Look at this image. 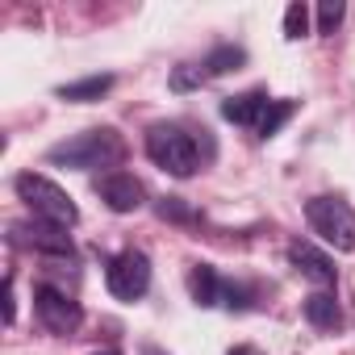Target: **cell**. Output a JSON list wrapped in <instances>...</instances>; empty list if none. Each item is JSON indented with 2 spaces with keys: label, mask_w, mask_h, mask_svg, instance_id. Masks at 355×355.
<instances>
[{
  "label": "cell",
  "mask_w": 355,
  "mask_h": 355,
  "mask_svg": "<svg viewBox=\"0 0 355 355\" xmlns=\"http://www.w3.org/2000/svg\"><path fill=\"white\" fill-rule=\"evenodd\" d=\"M46 159L55 167H76V171H96V167H117L125 159V138L113 130V125H96V130H84L59 146L46 150Z\"/></svg>",
  "instance_id": "6da1fadb"
},
{
  "label": "cell",
  "mask_w": 355,
  "mask_h": 355,
  "mask_svg": "<svg viewBox=\"0 0 355 355\" xmlns=\"http://www.w3.org/2000/svg\"><path fill=\"white\" fill-rule=\"evenodd\" d=\"M17 197L30 205V214H34L38 222L63 226V230H71V226L80 222V209H76V201L67 197V189H59L55 180H46V175H38V171H21V175H17Z\"/></svg>",
  "instance_id": "7a4b0ae2"
},
{
  "label": "cell",
  "mask_w": 355,
  "mask_h": 355,
  "mask_svg": "<svg viewBox=\"0 0 355 355\" xmlns=\"http://www.w3.org/2000/svg\"><path fill=\"white\" fill-rule=\"evenodd\" d=\"M146 155L155 159V167L180 175V180L201 167V150H197L193 134H184L180 125H150L146 130Z\"/></svg>",
  "instance_id": "3957f363"
},
{
  "label": "cell",
  "mask_w": 355,
  "mask_h": 355,
  "mask_svg": "<svg viewBox=\"0 0 355 355\" xmlns=\"http://www.w3.org/2000/svg\"><path fill=\"white\" fill-rule=\"evenodd\" d=\"M305 222L334 251H347V255L355 251V209L343 197H313V201H305Z\"/></svg>",
  "instance_id": "277c9868"
},
{
  "label": "cell",
  "mask_w": 355,
  "mask_h": 355,
  "mask_svg": "<svg viewBox=\"0 0 355 355\" xmlns=\"http://www.w3.org/2000/svg\"><path fill=\"white\" fill-rule=\"evenodd\" d=\"M105 280H109V293L117 301H138L150 288V259L142 251H121V255L109 259Z\"/></svg>",
  "instance_id": "5b68a950"
},
{
  "label": "cell",
  "mask_w": 355,
  "mask_h": 355,
  "mask_svg": "<svg viewBox=\"0 0 355 355\" xmlns=\"http://www.w3.org/2000/svg\"><path fill=\"white\" fill-rule=\"evenodd\" d=\"M34 309H38V318H42V326H46L51 334H76L80 322H84L80 301L67 297V293H59V288H51V284H42V288L34 293Z\"/></svg>",
  "instance_id": "8992f818"
},
{
  "label": "cell",
  "mask_w": 355,
  "mask_h": 355,
  "mask_svg": "<svg viewBox=\"0 0 355 355\" xmlns=\"http://www.w3.org/2000/svg\"><path fill=\"white\" fill-rule=\"evenodd\" d=\"M96 193H101V201H105L113 214H134V209H142V201H146V189L134 180L130 171H109V175H101V180H96Z\"/></svg>",
  "instance_id": "52a82bcc"
},
{
  "label": "cell",
  "mask_w": 355,
  "mask_h": 355,
  "mask_svg": "<svg viewBox=\"0 0 355 355\" xmlns=\"http://www.w3.org/2000/svg\"><path fill=\"white\" fill-rule=\"evenodd\" d=\"M288 263H293L305 280H313L318 288H330V284H334V263H330V255L318 251L313 243H293V247H288Z\"/></svg>",
  "instance_id": "ba28073f"
},
{
  "label": "cell",
  "mask_w": 355,
  "mask_h": 355,
  "mask_svg": "<svg viewBox=\"0 0 355 355\" xmlns=\"http://www.w3.org/2000/svg\"><path fill=\"white\" fill-rule=\"evenodd\" d=\"M21 243L34 247V251H42V255H71V234L63 226L38 222V218L30 226H21Z\"/></svg>",
  "instance_id": "9c48e42d"
},
{
  "label": "cell",
  "mask_w": 355,
  "mask_h": 355,
  "mask_svg": "<svg viewBox=\"0 0 355 355\" xmlns=\"http://www.w3.org/2000/svg\"><path fill=\"white\" fill-rule=\"evenodd\" d=\"M268 92H243V96H230L226 105H222V117L226 121H234V125H259L263 121V113H268Z\"/></svg>",
  "instance_id": "30bf717a"
},
{
  "label": "cell",
  "mask_w": 355,
  "mask_h": 355,
  "mask_svg": "<svg viewBox=\"0 0 355 355\" xmlns=\"http://www.w3.org/2000/svg\"><path fill=\"white\" fill-rule=\"evenodd\" d=\"M305 318H309V326H318V330H334V326L343 322L334 293H326V288L309 293V297H305Z\"/></svg>",
  "instance_id": "8fae6325"
},
{
  "label": "cell",
  "mask_w": 355,
  "mask_h": 355,
  "mask_svg": "<svg viewBox=\"0 0 355 355\" xmlns=\"http://www.w3.org/2000/svg\"><path fill=\"white\" fill-rule=\"evenodd\" d=\"M189 288H193V301L197 305H218L222 301V280L209 263H197L193 276H189Z\"/></svg>",
  "instance_id": "7c38bea8"
},
{
  "label": "cell",
  "mask_w": 355,
  "mask_h": 355,
  "mask_svg": "<svg viewBox=\"0 0 355 355\" xmlns=\"http://www.w3.org/2000/svg\"><path fill=\"white\" fill-rule=\"evenodd\" d=\"M109 88H113V76H88V80L63 84L59 88V101H101Z\"/></svg>",
  "instance_id": "4fadbf2b"
},
{
  "label": "cell",
  "mask_w": 355,
  "mask_h": 355,
  "mask_svg": "<svg viewBox=\"0 0 355 355\" xmlns=\"http://www.w3.org/2000/svg\"><path fill=\"white\" fill-rule=\"evenodd\" d=\"M288 117H293V101H272V105H268V113H263V121L255 125V134H259V138H272Z\"/></svg>",
  "instance_id": "5bb4252c"
},
{
  "label": "cell",
  "mask_w": 355,
  "mask_h": 355,
  "mask_svg": "<svg viewBox=\"0 0 355 355\" xmlns=\"http://www.w3.org/2000/svg\"><path fill=\"white\" fill-rule=\"evenodd\" d=\"M243 59H247V55H243L239 46H218V51L205 59V71H209V76H222V71H234Z\"/></svg>",
  "instance_id": "9a60e30c"
},
{
  "label": "cell",
  "mask_w": 355,
  "mask_h": 355,
  "mask_svg": "<svg viewBox=\"0 0 355 355\" xmlns=\"http://www.w3.org/2000/svg\"><path fill=\"white\" fill-rule=\"evenodd\" d=\"M305 30H309V9L305 5H288L284 9V38H305Z\"/></svg>",
  "instance_id": "2e32d148"
},
{
  "label": "cell",
  "mask_w": 355,
  "mask_h": 355,
  "mask_svg": "<svg viewBox=\"0 0 355 355\" xmlns=\"http://www.w3.org/2000/svg\"><path fill=\"white\" fill-rule=\"evenodd\" d=\"M205 76H209V71H205V63H201V67L184 63V67H175V71H171V88H175V92H189V88H197Z\"/></svg>",
  "instance_id": "e0dca14e"
},
{
  "label": "cell",
  "mask_w": 355,
  "mask_h": 355,
  "mask_svg": "<svg viewBox=\"0 0 355 355\" xmlns=\"http://www.w3.org/2000/svg\"><path fill=\"white\" fill-rule=\"evenodd\" d=\"M338 21H343V5H334V0L318 5V34H334Z\"/></svg>",
  "instance_id": "ac0fdd59"
},
{
  "label": "cell",
  "mask_w": 355,
  "mask_h": 355,
  "mask_svg": "<svg viewBox=\"0 0 355 355\" xmlns=\"http://www.w3.org/2000/svg\"><path fill=\"white\" fill-rule=\"evenodd\" d=\"M96 355H121V351H113V347H105V351H96Z\"/></svg>",
  "instance_id": "d6986e66"
},
{
  "label": "cell",
  "mask_w": 355,
  "mask_h": 355,
  "mask_svg": "<svg viewBox=\"0 0 355 355\" xmlns=\"http://www.w3.org/2000/svg\"><path fill=\"white\" fill-rule=\"evenodd\" d=\"M234 355H251V351H234Z\"/></svg>",
  "instance_id": "ffe728a7"
}]
</instances>
